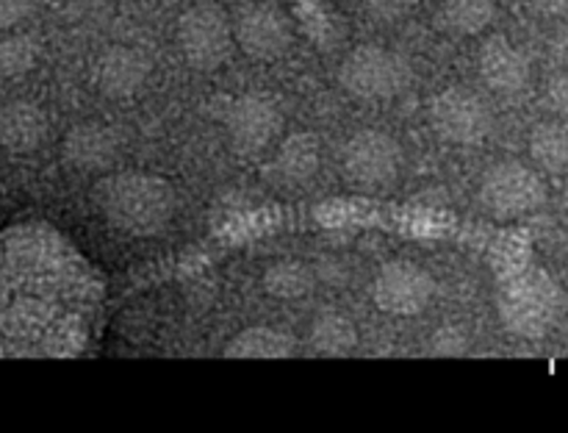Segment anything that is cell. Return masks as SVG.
<instances>
[{
    "instance_id": "obj_1",
    "label": "cell",
    "mask_w": 568,
    "mask_h": 433,
    "mask_svg": "<svg viewBox=\"0 0 568 433\" xmlns=\"http://www.w3.org/2000/svg\"><path fill=\"white\" fill-rule=\"evenodd\" d=\"M94 205L109 225L128 236H155L175 216V189L150 172H114L94 187Z\"/></svg>"
},
{
    "instance_id": "obj_2",
    "label": "cell",
    "mask_w": 568,
    "mask_h": 433,
    "mask_svg": "<svg viewBox=\"0 0 568 433\" xmlns=\"http://www.w3.org/2000/svg\"><path fill=\"white\" fill-rule=\"evenodd\" d=\"M564 311V292L544 270H521L505 278L499 294V316L505 328L521 339H541Z\"/></svg>"
},
{
    "instance_id": "obj_3",
    "label": "cell",
    "mask_w": 568,
    "mask_h": 433,
    "mask_svg": "<svg viewBox=\"0 0 568 433\" xmlns=\"http://www.w3.org/2000/svg\"><path fill=\"white\" fill-rule=\"evenodd\" d=\"M408 61L381 44H361L338 67V81L358 100H388L410 87Z\"/></svg>"
},
{
    "instance_id": "obj_4",
    "label": "cell",
    "mask_w": 568,
    "mask_h": 433,
    "mask_svg": "<svg viewBox=\"0 0 568 433\" xmlns=\"http://www.w3.org/2000/svg\"><path fill=\"white\" fill-rule=\"evenodd\" d=\"M544 200L547 187L541 175L519 161H499L480 181V203L494 220H519L541 209Z\"/></svg>"
},
{
    "instance_id": "obj_5",
    "label": "cell",
    "mask_w": 568,
    "mask_h": 433,
    "mask_svg": "<svg viewBox=\"0 0 568 433\" xmlns=\"http://www.w3.org/2000/svg\"><path fill=\"white\" fill-rule=\"evenodd\" d=\"M342 167L347 181L364 192H383L399 181L403 148L383 131H358L344 144Z\"/></svg>"
},
{
    "instance_id": "obj_6",
    "label": "cell",
    "mask_w": 568,
    "mask_h": 433,
    "mask_svg": "<svg viewBox=\"0 0 568 433\" xmlns=\"http://www.w3.org/2000/svg\"><path fill=\"white\" fill-rule=\"evenodd\" d=\"M178 48L194 70H216L233 50V28L220 6H192L178 20Z\"/></svg>"
},
{
    "instance_id": "obj_7",
    "label": "cell",
    "mask_w": 568,
    "mask_h": 433,
    "mask_svg": "<svg viewBox=\"0 0 568 433\" xmlns=\"http://www.w3.org/2000/svg\"><path fill=\"white\" fill-rule=\"evenodd\" d=\"M436 298V281L422 264L394 259L377 270L372 283V300L383 314L416 316Z\"/></svg>"
},
{
    "instance_id": "obj_8",
    "label": "cell",
    "mask_w": 568,
    "mask_h": 433,
    "mask_svg": "<svg viewBox=\"0 0 568 433\" xmlns=\"http://www.w3.org/2000/svg\"><path fill=\"white\" fill-rule=\"evenodd\" d=\"M430 122L453 144H480L491 133L494 117L486 100L466 87H449L430 103Z\"/></svg>"
},
{
    "instance_id": "obj_9",
    "label": "cell",
    "mask_w": 568,
    "mask_h": 433,
    "mask_svg": "<svg viewBox=\"0 0 568 433\" xmlns=\"http://www.w3.org/2000/svg\"><path fill=\"white\" fill-rule=\"evenodd\" d=\"M233 39L239 48L255 61H275L286 56V50L294 42V26L292 17L281 9L277 3L261 0V3H250L247 9L239 14L236 28H233Z\"/></svg>"
},
{
    "instance_id": "obj_10",
    "label": "cell",
    "mask_w": 568,
    "mask_h": 433,
    "mask_svg": "<svg viewBox=\"0 0 568 433\" xmlns=\"http://www.w3.org/2000/svg\"><path fill=\"white\" fill-rule=\"evenodd\" d=\"M225 128L233 150H239L244 155H253L275 142L283 128V114L277 109L275 98L250 92L233 100L225 117Z\"/></svg>"
},
{
    "instance_id": "obj_11",
    "label": "cell",
    "mask_w": 568,
    "mask_h": 433,
    "mask_svg": "<svg viewBox=\"0 0 568 433\" xmlns=\"http://www.w3.org/2000/svg\"><path fill=\"white\" fill-rule=\"evenodd\" d=\"M120 148V133L114 128L98 120H87L67 131L64 142H61V155L72 170L98 172L114 164Z\"/></svg>"
},
{
    "instance_id": "obj_12",
    "label": "cell",
    "mask_w": 568,
    "mask_h": 433,
    "mask_svg": "<svg viewBox=\"0 0 568 433\" xmlns=\"http://www.w3.org/2000/svg\"><path fill=\"white\" fill-rule=\"evenodd\" d=\"M150 72H153V61L148 59L144 50L116 44V48L105 50L103 59L98 61V87L109 98L128 100L142 92Z\"/></svg>"
},
{
    "instance_id": "obj_13",
    "label": "cell",
    "mask_w": 568,
    "mask_h": 433,
    "mask_svg": "<svg viewBox=\"0 0 568 433\" xmlns=\"http://www.w3.org/2000/svg\"><path fill=\"white\" fill-rule=\"evenodd\" d=\"M477 70L486 87L499 94L521 92L530 81V61L510 39L491 37L480 50Z\"/></svg>"
},
{
    "instance_id": "obj_14",
    "label": "cell",
    "mask_w": 568,
    "mask_h": 433,
    "mask_svg": "<svg viewBox=\"0 0 568 433\" xmlns=\"http://www.w3.org/2000/svg\"><path fill=\"white\" fill-rule=\"evenodd\" d=\"M48 139V114L31 100L0 105V144L9 153H33Z\"/></svg>"
},
{
    "instance_id": "obj_15",
    "label": "cell",
    "mask_w": 568,
    "mask_h": 433,
    "mask_svg": "<svg viewBox=\"0 0 568 433\" xmlns=\"http://www.w3.org/2000/svg\"><path fill=\"white\" fill-rule=\"evenodd\" d=\"M297 353V342L292 333L277 331L272 325H253L239 331L231 342L225 344L227 359H253V361H272V359H292Z\"/></svg>"
},
{
    "instance_id": "obj_16",
    "label": "cell",
    "mask_w": 568,
    "mask_h": 433,
    "mask_svg": "<svg viewBox=\"0 0 568 433\" xmlns=\"http://www.w3.org/2000/svg\"><path fill=\"white\" fill-rule=\"evenodd\" d=\"M308 344L314 353L331 355V359H338V355H349L358 344V328L342 311H320L311 322L308 331Z\"/></svg>"
},
{
    "instance_id": "obj_17",
    "label": "cell",
    "mask_w": 568,
    "mask_h": 433,
    "mask_svg": "<svg viewBox=\"0 0 568 433\" xmlns=\"http://www.w3.org/2000/svg\"><path fill=\"white\" fill-rule=\"evenodd\" d=\"M322 148L314 133H292L277 148L275 170L286 183H308L320 172Z\"/></svg>"
},
{
    "instance_id": "obj_18",
    "label": "cell",
    "mask_w": 568,
    "mask_h": 433,
    "mask_svg": "<svg viewBox=\"0 0 568 433\" xmlns=\"http://www.w3.org/2000/svg\"><path fill=\"white\" fill-rule=\"evenodd\" d=\"M314 270L297 259H281L264 272V289L275 300H303L314 292Z\"/></svg>"
},
{
    "instance_id": "obj_19",
    "label": "cell",
    "mask_w": 568,
    "mask_h": 433,
    "mask_svg": "<svg viewBox=\"0 0 568 433\" xmlns=\"http://www.w3.org/2000/svg\"><path fill=\"white\" fill-rule=\"evenodd\" d=\"M497 14V0H444L442 22L447 31L460 37H475L486 31Z\"/></svg>"
},
{
    "instance_id": "obj_20",
    "label": "cell",
    "mask_w": 568,
    "mask_h": 433,
    "mask_svg": "<svg viewBox=\"0 0 568 433\" xmlns=\"http://www.w3.org/2000/svg\"><path fill=\"white\" fill-rule=\"evenodd\" d=\"M530 155L544 172H564L568 167V131L560 122H541L530 133Z\"/></svg>"
},
{
    "instance_id": "obj_21",
    "label": "cell",
    "mask_w": 568,
    "mask_h": 433,
    "mask_svg": "<svg viewBox=\"0 0 568 433\" xmlns=\"http://www.w3.org/2000/svg\"><path fill=\"white\" fill-rule=\"evenodd\" d=\"M39 44L26 33L0 39V78H22L37 67Z\"/></svg>"
},
{
    "instance_id": "obj_22",
    "label": "cell",
    "mask_w": 568,
    "mask_h": 433,
    "mask_svg": "<svg viewBox=\"0 0 568 433\" xmlns=\"http://www.w3.org/2000/svg\"><path fill=\"white\" fill-rule=\"evenodd\" d=\"M466 350H469V336H466L464 328L444 325L433 333L430 339L433 355H464Z\"/></svg>"
},
{
    "instance_id": "obj_23",
    "label": "cell",
    "mask_w": 568,
    "mask_h": 433,
    "mask_svg": "<svg viewBox=\"0 0 568 433\" xmlns=\"http://www.w3.org/2000/svg\"><path fill=\"white\" fill-rule=\"evenodd\" d=\"M366 14L377 22H399L410 14L416 0H361Z\"/></svg>"
},
{
    "instance_id": "obj_24",
    "label": "cell",
    "mask_w": 568,
    "mask_h": 433,
    "mask_svg": "<svg viewBox=\"0 0 568 433\" xmlns=\"http://www.w3.org/2000/svg\"><path fill=\"white\" fill-rule=\"evenodd\" d=\"M547 105L552 109V114L560 117V120H568V70L549 78Z\"/></svg>"
},
{
    "instance_id": "obj_25",
    "label": "cell",
    "mask_w": 568,
    "mask_h": 433,
    "mask_svg": "<svg viewBox=\"0 0 568 433\" xmlns=\"http://www.w3.org/2000/svg\"><path fill=\"white\" fill-rule=\"evenodd\" d=\"M39 0H0V28H14L33 14Z\"/></svg>"
},
{
    "instance_id": "obj_26",
    "label": "cell",
    "mask_w": 568,
    "mask_h": 433,
    "mask_svg": "<svg viewBox=\"0 0 568 433\" xmlns=\"http://www.w3.org/2000/svg\"><path fill=\"white\" fill-rule=\"evenodd\" d=\"M530 3L547 17H568V0H530Z\"/></svg>"
},
{
    "instance_id": "obj_27",
    "label": "cell",
    "mask_w": 568,
    "mask_h": 433,
    "mask_svg": "<svg viewBox=\"0 0 568 433\" xmlns=\"http://www.w3.org/2000/svg\"><path fill=\"white\" fill-rule=\"evenodd\" d=\"M549 48H552L555 59L568 61V31L555 33V39H552V44H549Z\"/></svg>"
}]
</instances>
